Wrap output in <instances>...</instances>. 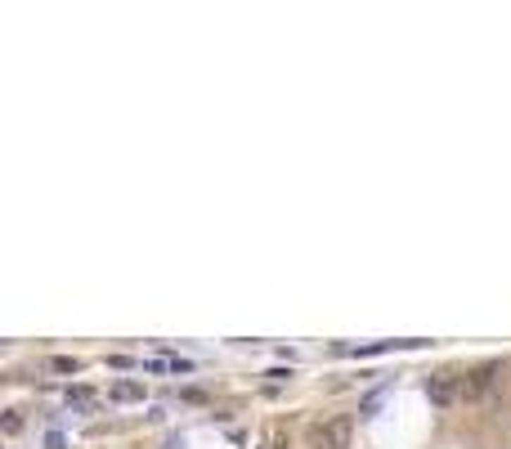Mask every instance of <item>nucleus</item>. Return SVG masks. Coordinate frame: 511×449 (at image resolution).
I'll use <instances>...</instances> for the list:
<instances>
[{"label":"nucleus","instance_id":"nucleus-1","mask_svg":"<svg viewBox=\"0 0 511 449\" xmlns=\"http://www.w3.org/2000/svg\"><path fill=\"white\" fill-rule=\"evenodd\" d=\"M314 441H319V449H350V445H355V418H350V414L327 418L323 427L314 431Z\"/></svg>","mask_w":511,"mask_h":449},{"label":"nucleus","instance_id":"nucleus-4","mask_svg":"<svg viewBox=\"0 0 511 449\" xmlns=\"http://www.w3.org/2000/svg\"><path fill=\"white\" fill-rule=\"evenodd\" d=\"M50 369H54V373H81V359H72V355H54V359H50Z\"/></svg>","mask_w":511,"mask_h":449},{"label":"nucleus","instance_id":"nucleus-3","mask_svg":"<svg viewBox=\"0 0 511 449\" xmlns=\"http://www.w3.org/2000/svg\"><path fill=\"white\" fill-rule=\"evenodd\" d=\"M144 395H149V391H144V382H113V386H108V400H117V405H139Z\"/></svg>","mask_w":511,"mask_h":449},{"label":"nucleus","instance_id":"nucleus-5","mask_svg":"<svg viewBox=\"0 0 511 449\" xmlns=\"http://www.w3.org/2000/svg\"><path fill=\"white\" fill-rule=\"evenodd\" d=\"M23 431V418H18V409H9L5 414V436H18Z\"/></svg>","mask_w":511,"mask_h":449},{"label":"nucleus","instance_id":"nucleus-6","mask_svg":"<svg viewBox=\"0 0 511 449\" xmlns=\"http://www.w3.org/2000/svg\"><path fill=\"white\" fill-rule=\"evenodd\" d=\"M265 449H283V436H270V441H265Z\"/></svg>","mask_w":511,"mask_h":449},{"label":"nucleus","instance_id":"nucleus-2","mask_svg":"<svg viewBox=\"0 0 511 449\" xmlns=\"http://www.w3.org/2000/svg\"><path fill=\"white\" fill-rule=\"evenodd\" d=\"M426 400H431V409H448L462 400V378L458 373H431L426 378Z\"/></svg>","mask_w":511,"mask_h":449}]
</instances>
